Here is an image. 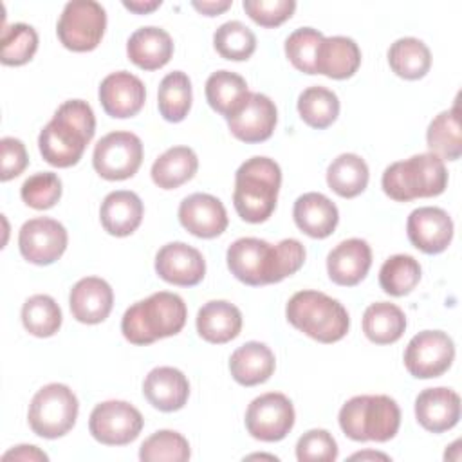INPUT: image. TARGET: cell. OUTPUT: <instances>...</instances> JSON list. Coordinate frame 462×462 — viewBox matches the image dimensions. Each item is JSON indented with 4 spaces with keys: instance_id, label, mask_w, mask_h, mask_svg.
Listing matches in <instances>:
<instances>
[{
    "instance_id": "29",
    "label": "cell",
    "mask_w": 462,
    "mask_h": 462,
    "mask_svg": "<svg viewBox=\"0 0 462 462\" xmlns=\"http://www.w3.org/2000/svg\"><path fill=\"white\" fill-rule=\"evenodd\" d=\"M361 65L359 45L348 36L323 38L316 56V74L332 79H346L357 72Z\"/></svg>"
},
{
    "instance_id": "50",
    "label": "cell",
    "mask_w": 462,
    "mask_h": 462,
    "mask_svg": "<svg viewBox=\"0 0 462 462\" xmlns=\"http://www.w3.org/2000/svg\"><path fill=\"white\" fill-rule=\"evenodd\" d=\"M123 5L126 9L137 13V14H146V13L153 11V9H157L161 5V0H132V2L125 0Z\"/></svg>"
},
{
    "instance_id": "33",
    "label": "cell",
    "mask_w": 462,
    "mask_h": 462,
    "mask_svg": "<svg viewBox=\"0 0 462 462\" xmlns=\"http://www.w3.org/2000/svg\"><path fill=\"white\" fill-rule=\"evenodd\" d=\"M406 330L404 312L388 301H377L366 307L363 314V332L375 345H390L401 339Z\"/></svg>"
},
{
    "instance_id": "43",
    "label": "cell",
    "mask_w": 462,
    "mask_h": 462,
    "mask_svg": "<svg viewBox=\"0 0 462 462\" xmlns=\"http://www.w3.org/2000/svg\"><path fill=\"white\" fill-rule=\"evenodd\" d=\"M323 34L312 27H300L285 40V54L289 61L305 74H316V56L323 42Z\"/></svg>"
},
{
    "instance_id": "13",
    "label": "cell",
    "mask_w": 462,
    "mask_h": 462,
    "mask_svg": "<svg viewBox=\"0 0 462 462\" xmlns=\"http://www.w3.org/2000/svg\"><path fill=\"white\" fill-rule=\"evenodd\" d=\"M294 426V406L291 399L278 392L263 393L251 401L245 411L249 435L263 442H278Z\"/></svg>"
},
{
    "instance_id": "49",
    "label": "cell",
    "mask_w": 462,
    "mask_h": 462,
    "mask_svg": "<svg viewBox=\"0 0 462 462\" xmlns=\"http://www.w3.org/2000/svg\"><path fill=\"white\" fill-rule=\"evenodd\" d=\"M231 0H202V2H199V0H193L191 2V5L199 11V13H202V14H206V16H215V14H220V13H224L226 9H229L231 7Z\"/></svg>"
},
{
    "instance_id": "17",
    "label": "cell",
    "mask_w": 462,
    "mask_h": 462,
    "mask_svg": "<svg viewBox=\"0 0 462 462\" xmlns=\"http://www.w3.org/2000/svg\"><path fill=\"white\" fill-rule=\"evenodd\" d=\"M155 273L168 283L193 287L206 274L202 253L184 242H170L155 254Z\"/></svg>"
},
{
    "instance_id": "14",
    "label": "cell",
    "mask_w": 462,
    "mask_h": 462,
    "mask_svg": "<svg viewBox=\"0 0 462 462\" xmlns=\"http://www.w3.org/2000/svg\"><path fill=\"white\" fill-rule=\"evenodd\" d=\"M69 235L61 222L49 217H36L20 227L18 247L22 256L36 265L56 262L67 249Z\"/></svg>"
},
{
    "instance_id": "25",
    "label": "cell",
    "mask_w": 462,
    "mask_h": 462,
    "mask_svg": "<svg viewBox=\"0 0 462 462\" xmlns=\"http://www.w3.org/2000/svg\"><path fill=\"white\" fill-rule=\"evenodd\" d=\"M126 54L134 65L143 70L164 67L173 54L171 36L155 25L135 29L126 42Z\"/></svg>"
},
{
    "instance_id": "38",
    "label": "cell",
    "mask_w": 462,
    "mask_h": 462,
    "mask_svg": "<svg viewBox=\"0 0 462 462\" xmlns=\"http://www.w3.org/2000/svg\"><path fill=\"white\" fill-rule=\"evenodd\" d=\"M61 309L49 294H34L22 305L23 328L36 337H51L61 327Z\"/></svg>"
},
{
    "instance_id": "37",
    "label": "cell",
    "mask_w": 462,
    "mask_h": 462,
    "mask_svg": "<svg viewBox=\"0 0 462 462\" xmlns=\"http://www.w3.org/2000/svg\"><path fill=\"white\" fill-rule=\"evenodd\" d=\"M300 117L312 128H328L339 116V99L327 87L314 85L298 96Z\"/></svg>"
},
{
    "instance_id": "8",
    "label": "cell",
    "mask_w": 462,
    "mask_h": 462,
    "mask_svg": "<svg viewBox=\"0 0 462 462\" xmlns=\"http://www.w3.org/2000/svg\"><path fill=\"white\" fill-rule=\"evenodd\" d=\"M105 7L94 0L67 2L56 25L61 45L74 52H87L96 49L105 34Z\"/></svg>"
},
{
    "instance_id": "9",
    "label": "cell",
    "mask_w": 462,
    "mask_h": 462,
    "mask_svg": "<svg viewBox=\"0 0 462 462\" xmlns=\"http://www.w3.org/2000/svg\"><path fill=\"white\" fill-rule=\"evenodd\" d=\"M231 274L245 285H267L282 282L276 260V245L254 236L235 240L226 253Z\"/></svg>"
},
{
    "instance_id": "51",
    "label": "cell",
    "mask_w": 462,
    "mask_h": 462,
    "mask_svg": "<svg viewBox=\"0 0 462 462\" xmlns=\"http://www.w3.org/2000/svg\"><path fill=\"white\" fill-rule=\"evenodd\" d=\"M352 460H365V458H381V460H388V455H384V453H374V451H365V453H354L352 457H350Z\"/></svg>"
},
{
    "instance_id": "31",
    "label": "cell",
    "mask_w": 462,
    "mask_h": 462,
    "mask_svg": "<svg viewBox=\"0 0 462 462\" xmlns=\"http://www.w3.org/2000/svg\"><path fill=\"white\" fill-rule=\"evenodd\" d=\"M245 79L231 70H217L206 81V99L209 106L229 119L247 99Z\"/></svg>"
},
{
    "instance_id": "6",
    "label": "cell",
    "mask_w": 462,
    "mask_h": 462,
    "mask_svg": "<svg viewBox=\"0 0 462 462\" xmlns=\"http://www.w3.org/2000/svg\"><path fill=\"white\" fill-rule=\"evenodd\" d=\"M343 433L356 442H386L401 426V410L388 395H356L339 410Z\"/></svg>"
},
{
    "instance_id": "20",
    "label": "cell",
    "mask_w": 462,
    "mask_h": 462,
    "mask_svg": "<svg viewBox=\"0 0 462 462\" xmlns=\"http://www.w3.org/2000/svg\"><path fill=\"white\" fill-rule=\"evenodd\" d=\"M415 417L431 433L448 431L460 419V397L446 386L426 388L415 399Z\"/></svg>"
},
{
    "instance_id": "34",
    "label": "cell",
    "mask_w": 462,
    "mask_h": 462,
    "mask_svg": "<svg viewBox=\"0 0 462 462\" xmlns=\"http://www.w3.org/2000/svg\"><path fill=\"white\" fill-rule=\"evenodd\" d=\"M388 63L397 76L404 79H420L431 67V52L422 40L404 36L390 45Z\"/></svg>"
},
{
    "instance_id": "26",
    "label": "cell",
    "mask_w": 462,
    "mask_h": 462,
    "mask_svg": "<svg viewBox=\"0 0 462 462\" xmlns=\"http://www.w3.org/2000/svg\"><path fill=\"white\" fill-rule=\"evenodd\" d=\"M143 213L144 208L137 193L117 189L103 199L99 208V220L108 235L128 236L139 227Z\"/></svg>"
},
{
    "instance_id": "10",
    "label": "cell",
    "mask_w": 462,
    "mask_h": 462,
    "mask_svg": "<svg viewBox=\"0 0 462 462\" xmlns=\"http://www.w3.org/2000/svg\"><path fill=\"white\" fill-rule=\"evenodd\" d=\"M141 162L143 143L132 132H110L94 146L92 166L106 180H125L134 177Z\"/></svg>"
},
{
    "instance_id": "5",
    "label": "cell",
    "mask_w": 462,
    "mask_h": 462,
    "mask_svg": "<svg viewBox=\"0 0 462 462\" xmlns=\"http://www.w3.org/2000/svg\"><path fill=\"white\" fill-rule=\"evenodd\" d=\"M381 186L397 202L437 197L448 186V170L435 153H417L406 161L392 162L383 171Z\"/></svg>"
},
{
    "instance_id": "3",
    "label": "cell",
    "mask_w": 462,
    "mask_h": 462,
    "mask_svg": "<svg viewBox=\"0 0 462 462\" xmlns=\"http://www.w3.org/2000/svg\"><path fill=\"white\" fill-rule=\"evenodd\" d=\"M282 170L269 157H251L235 173L233 204L238 217L251 224L265 222L278 200Z\"/></svg>"
},
{
    "instance_id": "16",
    "label": "cell",
    "mask_w": 462,
    "mask_h": 462,
    "mask_svg": "<svg viewBox=\"0 0 462 462\" xmlns=\"http://www.w3.org/2000/svg\"><path fill=\"white\" fill-rule=\"evenodd\" d=\"M406 233L419 251L426 254H439L451 244L453 220L442 208L422 206L410 213Z\"/></svg>"
},
{
    "instance_id": "19",
    "label": "cell",
    "mask_w": 462,
    "mask_h": 462,
    "mask_svg": "<svg viewBox=\"0 0 462 462\" xmlns=\"http://www.w3.org/2000/svg\"><path fill=\"white\" fill-rule=\"evenodd\" d=\"M179 222L199 238H215L227 227L224 204L209 193H193L179 206Z\"/></svg>"
},
{
    "instance_id": "11",
    "label": "cell",
    "mask_w": 462,
    "mask_h": 462,
    "mask_svg": "<svg viewBox=\"0 0 462 462\" xmlns=\"http://www.w3.org/2000/svg\"><path fill=\"white\" fill-rule=\"evenodd\" d=\"M141 411L126 401H105L94 406L88 430L92 437L106 446H125L135 440L143 430Z\"/></svg>"
},
{
    "instance_id": "32",
    "label": "cell",
    "mask_w": 462,
    "mask_h": 462,
    "mask_svg": "<svg viewBox=\"0 0 462 462\" xmlns=\"http://www.w3.org/2000/svg\"><path fill=\"white\" fill-rule=\"evenodd\" d=\"M368 164L357 153H341L327 168L328 188L343 199H354L368 186Z\"/></svg>"
},
{
    "instance_id": "15",
    "label": "cell",
    "mask_w": 462,
    "mask_h": 462,
    "mask_svg": "<svg viewBox=\"0 0 462 462\" xmlns=\"http://www.w3.org/2000/svg\"><path fill=\"white\" fill-rule=\"evenodd\" d=\"M278 121L276 105L260 92H249L244 105L227 119L231 134L244 143H262L274 132Z\"/></svg>"
},
{
    "instance_id": "48",
    "label": "cell",
    "mask_w": 462,
    "mask_h": 462,
    "mask_svg": "<svg viewBox=\"0 0 462 462\" xmlns=\"http://www.w3.org/2000/svg\"><path fill=\"white\" fill-rule=\"evenodd\" d=\"M29 460V462H36V460H49V457L42 451V449H38L36 446H31V444H20V446H16V448H13V449H9V451H5L4 455H2V460Z\"/></svg>"
},
{
    "instance_id": "22",
    "label": "cell",
    "mask_w": 462,
    "mask_h": 462,
    "mask_svg": "<svg viewBox=\"0 0 462 462\" xmlns=\"http://www.w3.org/2000/svg\"><path fill=\"white\" fill-rule=\"evenodd\" d=\"M372 249L363 238L339 242L327 256L328 278L343 287L357 285L370 271Z\"/></svg>"
},
{
    "instance_id": "28",
    "label": "cell",
    "mask_w": 462,
    "mask_h": 462,
    "mask_svg": "<svg viewBox=\"0 0 462 462\" xmlns=\"http://www.w3.org/2000/svg\"><path fill=\"white\" fill-rule=\"evenodd\" d=\"M276 366L273 350L260 341H247L229 357V372L242 386H256L265 383Z\"/></svg>"
},
{
    "instance_id": "2",
    "label": "cell",
    "mask_w": 462,
    "mask_h": 462,
    "mask_svg": "<svg viewBox=\"0 0 462 462\" xmlns=\"http://www.w3.org/2000/svg\"><path fill=\"white\" fill-rule=\"evenodd\" d=\"M186 318L184 300L175 292L159 291L126 309L121 319V332L134 345H150L179 334Z\"/></svg>"
},
{
    "instance_id": "24",
    "label": "cell",
    "mask_w": 462,
    "mask_h": 462,
    "mask_svg": "<svg viewBox=\"0 0 462 462\" xmlns=\"http://www.w3.org/2000/svg\"><path fill=\"white\" fill-rule=\"evenodd\" d=\"M296 226L312 238H327L334 233L339 211L336 204L318 191L303 193L296 199L292 208Z\"/></svg>"
},
{
    "instance_id": "23",
    "label": "cell",
    "mask_w": 462,
    "mask_h": 462,
    "mask_svg": "<svg viewBox=\"0 0 462 462\" xmlns=\"http://www.w3.org/2000/svg\"><path fill=\"white\" fill-rule=\"evenodd\" d=\"M146 401L161 411L180 410L189 397L188 377L173 366H157L143 381Z\"/></svg>"
},
{
    "instance_id": "42",
    "label": "cell",
    "mask_w": 462,
    "mask_h": 462,
    "mask_svg": "<svg viewBox=\"0 0 462 462\" xmlns=\"http://www.w3.org/2000/svg\"><path fill=\"white\" fill-rule=\"evenodd\" d=\"M2 51L0 60L4 65H23L27 63L38 49V32L27 23H11L2 29Z\"/></svg>"
},
{
    "instance_id": "27",
    "label": "cell",
    "mask_w": 462,
    "mask_h": 462,
    "mask_svg": "<svg viewBox=\"0 0 462 462\" xmlns=\"http://www.w3.org/2000/svg\"><path fill=\"white\" fill-rule=\"evenodd\" d=\"M242 330V312L226 300H211L197 312V332L208 343H227Z\"/></svg>"
},
{
    "instance_id": "44",
    "label": "cell",
    "mask_w": 462,
    "mask_h": 462,
    "mask_svg": "<svg viewBox=\"0 0 462 462\" xmlns=\"http://www.w3.org/2000/svg\"><path fill=\"white\" fill-rule=\"evenodd\" d=\"M20 197L32 209H49L61 197V180L52 171H38L23 180Z\"/></svg>"
},
{
    "instance_id": "47",
    "label": "cell",
    "mask_w": 462,
    "mask_h": 462,
    "mask_svg": "<svg viewBox=\"0 0 462 462\" xmlns=\"http://www.w3.org/2000/svg\"><path fill=\"white\" fill-rule=\"evenodd\" d=\"M0 152H2V170H0L2 182H7L18 177L27 168L29 155H27L25 144L20 139L2 137Z\"/></svg>"
},
{
    "instance_id": "21",
    "label": "cell",
    "mask_w": 462,
    "mask_h": 462,
    "mask_svg": "<svg viewBox=\"0 0 462 462\" xmlns=\"http://www.w3.org/2000/svg\"><path fill=\"white\" fill-rule=\"evenodd\" d=\"M114 305V291L103 278L87 276L74 283L69 294V307L79 323L96 325L108 318Z\"/></svg>"
},
{
    "instance_id": "39",
    "label": "cell",
    "mask_w": 462,
    "mask_h": 462,
    "mask_svg": "<svg viewBox=\"0 0 462 462\" xmlns=\"http://www.w3.org/2000/svg\"><path fill=\"white\" fill-rule=\"evenodd\" d=\"M420 280V263L410 254H393L381 265L379 285L390 296L411 292Z\"/></svg>"
},
{
    "instance_id": "40",
    "label": "cell",
    "mask_w": 462,
    "mask_h": 462,
    "mask_svg": "<svg viewBox=\"0 0 462 462\" xmlns=\"http://www.w3.org/2000/svg\"><path fill=\"white\" fill-rule=\"evenodd\" d=\"M215 51L233 61H242L251 58L256 49V36L254 32L242 22L231 20L222 23L213 34Z\"/></svg>"
},
{
    "instance_id": "7",
    "label": "cell",
    "mask_w": 462,
    "mask_h": 462,
    "mask_svg": "<svg viewBox=\"0 0 462 462\" xmlns=\"http://www.w3.org/2000/svg\"><path fill=\"white\" fill-rule=\"evenodd\" d=\"M78 410V397L67 384L49 383L31 399L27 420L38 437L58 439L74 428Z\"/></svg>"
},
{
    "instance_id": "4",
    "label": "cell",
    "mask_w": 462,
    "mask_h": 462,
    "mask_svg": "<svg viewBox=\"0 0 462 462\" xmlns=\"http://www.w3.org/2000/svg\"><path fill=\"white\" fill-rule=\"evenodd\" d=\"M289 323L319 343L343 339L350 327L346 309L319 291H298L285 307Z\"/></svg>"
},
{
    "instance_id": "30",
    "label": "cell",
    "mask_w": 462,
    "mask_h": 462,
    "mask_svg": "<svg viewBox=\"0 0 462 462\" xmlns=\"http://www.w3.org/2000/svg\"><path fill=\"white\" fill-rule=\"evenodd\" d=\"M199 168L197 153L188 146L168 148L152 164V180L162 189H173L193 179Z\"/></svg>"
},
{
    "instance_id": "12",
    "label": "cell",
    "mask_w": 462,
    "mask_h": 462,
    "mask_svg": "<svg viewBox=\"0 0 462 462\" xmlns=\"http://www.w3.org/2000/svg\"><path fill=\"white\" fill-rule=\"evenodd\" d=\"M453 359V339L442 330H422L415 334L404 350V366L417 379L442 375Z\"/></svg>"
},
{
    "instance_id": "36",
    "label": "cell",
    "mask_w": 462,
    "mask_h": 462,
    "mask_svg": "<svg viewBox=\"0 0 462 462\" xmlns=\"http://www.w3.org/2000/svg\"><path fill=\"white\" fill-rule=\"evenodd\" d=\"M191 81L186 72L173 70L159 85L157 105L161 116L170 123L182 121L191 108Z\"/></svg>"
},
{
    "instance_id": "35",
    "label": "cell",
    "mask_w": 462,
    "mask_h": 462,
    "mask_svg": "<svg viewBox=\"0 0 462 462\" xmlns=\"http://www.w3.org/2000/svg\"><path fill=\"white\" fill-rule=\"evenodd\" d=\"M426 143L430 152L442 161H457L462 155V137L457 105L431 119L426 130Z\"/></svg>"
},
{
    "instance_id": "41",
    "label": "cell",
    "mask_w": 462,
    "mask_h": 462,
    "mask_svg": "<svg viewBox=\"0 0 462 462\" xmlns=\"http://www.w3.org/2000/svg\"><path fill=\"white\" fill-rule=\"evenodd\" d=\"M188 440L173 430H159L139 448L143 462H186L189 458Z\"/></svg>"
},
{
    "instance_id": "18",
    "label": "cell",
    "mask_w": 462,
    "mask_h": 462,
    "mask_svg": "<svg viewBox=\"0 0 462 462\" xmlns=\"http://www.w3.org/2000/svg\"><path fill=\"white\" fill-rule=\"evenodd\" d=\"M146 99L144 83L126 70L108 74L99 85V103L110 117L125 119L135 116Z\"/></svg>"
},
{
    "instance_id": "46",
    "label": "cell",
    "mask_w": 462,
    "mask_h": 462,
    "mask_svg": "<svg viewBox=\"0 0 462 462\" xmlns=\"http://www.w3.org/2000/svg\"><path fill=\"white\" fill-rule=\"evenodd\" d=\"M244 11L262 27H276L289 20L296 9L294 0H244Z\"/></svg>"
},
{
    "instance_id": "1",
    "label": "cell",
    "mask_w": 462,
    "mask_h": 462,
    "mask_svg": "<svg viewBox=\"0 0 462 462\" xmlns=\"http://www.w3.org/2000/svg\"><path fill=\"white\" fill-rule=\"evenodd\" d=\"M96 132V117L83 99H69L58 106L38 135L42 157L58 168L78 164Z\"/></svg>"
},
{
    "instance_id": "45",
    "label": "cell",
    "mask_w": 462,
    "mask_h": 462,
    "mask_svg": "<svg viewBox=\"0 0 462 462\" xmlns=\"http://www.w3.org/2000/svg\"><path fill=\"white\" fill-rule=\"evenodd\" d=\"M300 462H332L337 458V444L327 430H309L296 442Z\"/></svg>"
}]
</instances>
